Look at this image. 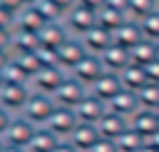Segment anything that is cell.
I'll return each mask as SVG.
<instances>
[{
	"mask_svg": "<svg viewBox=\"0 0 159 152\" xmlns=\"http://www.w3.org/2000/svg\"><path fill=\"white\" fill-rule=\"evenodd\" d=\"M57 107V102L52 100V95H45V92H30V97H27V102H25V107L20 110V115L25 117V120H30L32 125H37V127H42L47 120H50V115H52V110Z\"/></svg>",
	"mask_w": 159,
	"mask_h": 152,
	"instance_id": "1",
	"label": "cell"
},
{
	"mask_svg": "<svg viewBox=\"0 0 159 152\" xmlns=\"http://www.w3.org/2000/svg\"><path fill=\"white\" fill-rule=\"evenodd\" d=\"M62 22L67 25V30L72 32V35H82V32H87L92 25H97V10H92V7H87V5H82V2H75L65 15H62Z\"/></svg>",
	"mask_w": 159,
	"mask_h": 152,
	"instance_id": "2",
	"label": "cell"
},
{
	"mask_svg": "<svg viewBox=\"0 0 159 152\" xmlns=\"http://www.w3.org/2000/svg\"><path fill=\"white\" fill-rule=\"evenodd\" d=\"M65 77H67V70H65V67H60V65H42V67L30 77V90L52 95Z\"/></svg>",
	"mask_w": 159,
	"mask_h": 152,
	"instance_id": "3",
	"label": "cell"
},
{
	"mask_svg": "<svg viewBox=\"0 0 159 152\" xmlns=\"http://www.w3.org/2000/svg\"><path fill=\"white\" fill-rule=\"evenodd\" d=\"M35 130H37V125H32L30 120H25L22 115H15V117L10 120L5 135H2V142L10 145V147H20V150H25V147L30 145Z\"/></svg>",
	"mask_w": 159,
	"mask_h": 152,
	"instance_id": "4",
	"label": "cell"
},
{
	"mask_svg": "<svg viewBox=\"0 0 159 152\" xmlns=\"http://www.w3.org/2000/svg\"><path fill=\"white\" fill-rule=\"evenodd\" d=\"M87 92H89V90H87L80 80H75V77L67 72V77H65V80L60 82V87L52 92V100H55L60 107H75Z\"/></svg>",
	"mask_w": 159,
	"mask_h": 152,
	"instance_id": "5",
	"label": "cell"
},
{
	"mask_svg": "<svg viewBox=\"0 0 159 152\" xmlns=\"http://www.w3.org/2000/svg\"><path fill=\"white\" fill-rule=\"evenodd\" d=\"M42 127H47L52 135H57L60 140H67L70 137V132L77 127V117H75V110L72 107H55L52 110V115H50V120L42 125Z\"/></svg>",
	"mask_w": 159,
	"mask_h": 152,
	"instance_id": "6",
	"label": "cell"
},
{
	"mask_svg": "<svg viewBox=\"0 0 159 152\" xmlns=\"http://www.w3.org/2000/svg\"><path fill=\"white\" fill-rule=\"evenodd\" d=\"M55 52H57V65H60V67H65L67 72H70V70H72V67H75L84 55H89V52H87V47H84V42H82L77 35H70V37H67V40H65Z\"/></svg>",
	"mask_w": 159,
	"mask_h": 152,
	"instance_id": "7",
	"label": "cell"
},
{
	"mask_svg": "<svg viewBox=\"0 0 159 152\" xmlns=\"http://www.w3.org/2000/svg\"><path fill=\"white\" fill-rule=\"evenodd\" d=\"M102 72H107V70H104V65H102L99 55H92V52H89V55H84V57H82V60L70 70V75H72L75 80H80L87 90L92 87V82H94Z\"/></svg>",
	"mask_w": 159,
	"mask_h": 152,
	"instance_id": "8",
	"label": "cell"
},
{
	"mask_svg": "<svg viewBox=\"0 0 159 152\" xmlns=\"http://www.w3.org/2000/svg\"><path fill=\"white\" fill-rule=\"evenodd\" d=\"M75 117H77V122H84V125H97L99 120H102V115L107 112V105L99 100V97H94L92 92H87L75 107Z\"/></svg>",
	"mask_w": 159,
	"mask_h": 152,
	"instance_id": "9",
	"label": "cell"
},
{
	"mask_svg": "<svg viewBox=\"0 0 159 152\" xmlns=\"http://www.w3.org/2000/svg\"><path fill=\"white\" fill-rule=\"evenodd\" d=\"M30 92V85H0V107H5L12 115H20Z\"/></svg>",
	"mask_w": 159,
	"mask_h": 152,
	"instance_id": "10",
	"label": "cell"
},
{
	"mask_svg": "<svg viewBox=\"0 0 159 152\" xmlns=\"http://www.w3.org/2000/svg\"><path fill=\"white\" fill-rule=\"evenodd\" d=\"M97 130H99V137H104V140H117L119 135H124L127 130H129V117H124V115H117V112H112V110H107L104 115H102V120L97 122Z\"/></svg>",
	"mask_w": 159,
	"mask_h": 152,
	"instance_id": "11",
	"label": "cell"
},
{
	"mask_svg": "<svg viewBox=\"0 0 159 152\" xmlns=\"http://www.w3.org/2000/svg\"><path fill=\"white\" fill-rule=\"evenodd\" d=\"M119 90H122V80H119V75H117V72H109V70H107V72H102V75L92 82V87H89V92H92L94 97H99L104 105H107V102H109Z\"/></svg>",
	"mask_w": 159,
	"mask_h": 152,
	"instance_id": "12",
	"label": "cell"
},
{
	"mask_svg": "<svg viewBox=\"0 0 159 152\" xmlns=\"http://www.w3.org/2000/svg\"><path fill=\"white\" fill-rule=\"evenodd\" d=\"M72 32L67 30V25L62 22V20H52V22H45L42 25V30L37 32V37H40V45H45V47H52V50H57L67 37H70Z\"/></svg>",
	"mask_w": 159,
	"mask_h": 152,
	"instance_id": "13",
	"label": "cell"
},
{
	"mask_svg": "<svg viewBox=\"0 0 159 152\" xmlns=\"http://www.w3.org/2000/svg\"><path fill=\"white\" fill-rule=\"evenodd\" d=\"M139 40H144V32H142V27H139L137 20H129L127 17L117 30H112V42H117V45H122L127 50H132Z\"/></svg>",
	"mask_w": 159,
	"mask_h": 152,
	"instance_id": "14",
	"label": "cell"
},
{
	"mask_svg": "<svg viewBox=\"0 0 159 152\" xmlns=\"http://www.w3.org/2000/svg\"><path fill=\"white\" fill-rule=\"evenodd\" d=\"M80 40L84 42L87 52L99 55V52H104V50L112 45V32H109V30H104V27H99V25H92L87 32H82V35H80Z\"/></svg>",
	"mask_w": 159,
	"mask_h": 152,
	"instance_id": "15",
	"label": "cell"
},
{
	"mask_svg": "<svg viewBox=\"0 0 159 152\" xmlns=\"http://www.w3.org/2000/svg\"><path fill=\"white\" fill-rule=\"evenodd\" d=\"M99 60H102L104 70H109V72H122L132 62L129 60V50L122 47V45H117V42H112L104 52H99Z\"/></svg>",
	"mask_w": 159,
	"mask_h": 152,
	"instance_id": "16",
	"label": "cell"
},
{
	"mask_svg": "<svg viewBox=\"0 0 159 152\" xmlns=\"http://www.w3.org/2000/svg\"><path fill=\"white\" fill-rule=\"evenodd\" d=\"M97 140H99L97 125H84V122H77V127H75V130L70 132V137H67V142H70L72 147H77L80 152H87Z\"/></svg>",
	"mask_w": 159,
	"mask_h": 152,
	"instance_id": "17",
	"label": "cell"
},
{
	"mask_svg": "<svg viewBox=\"0 0 159 152\" xmlns=\"http://www.w3.org/2000/svg\"><path fill=\"white\" fill-rule=\"evenodd\" d=\"M107 110L117 112V115H124V117H132L137 110H139V100H137V92L132 90H119L109 102H107Z\"/></svg>",
	"mask_w": 159,
	"mask_h": 152,
	"instance_id": "18",
	"label": "cell"
},
{
	"mask_svg": "<svg viewBox=\"0 0 159 152\" xmlns=\"http://www.w3.org/2000/svg\"><path fill=\"white\" fill-rule=\"evenodd\" d=\"M129 127H132L134 132H139V135L147 140L152 132L159 130V120H157L154 110H144V107H139V110L129 117Z\"/></svg>",
	"mask_w": 159,
	"mask_h": 152,
	"instance_id": "19",
	"label": "cell"
},
{
	"mask_svg": "<svg viewBox=\"0 0 159 152\" xmlns=\"http://www.w3.org/2000/svg\"><path fill=\"white\" fill-rule=\"evenodd\" d=\"M119 75V80H122V87L124 90H132V92H137V90H142L149 80H147V70L142 67V65H137V62H129L122 72H117Z\"/></svg>",
	"mask_w": 159,
	"mask_h": 152,
	"instance_id": "20",
	"label": "cell"
},
{
	"mask_svg": "<svg viewBox=\"0 0 159 152\" xmlns=\"http://www.w3.org/2000/svg\"><path fill=\"white\" fill-rule=\"evenodd\" d=\"M57 142H60L57 135H52L47 127H37L32 140H30V145L25 147V152H52L57 147Z\"/></svg>",
	"mask_w": 159,
	"mask_h": 152,
	"instance_id": "21",
	"label": "cell"
},
{
	"mask_svg": "<svg viewBox=\"0 0 159 152\" xmlns=\"http://www.w3.org/2000/svg\"><path fill=\"white\" fill-rule=\"evenodd\" d=\"M159 57V50H157V45H154V40H139L132 50H129V60L132 62H137V65H142V67H147L152 60H157Z\"/></svg>",
	"mask_w": 159,
	"mask_h": 152,
	"instance_id": "22",
	"label": "cell"
},
{
	"mask_svg": "<svg viewBox=\"0 0 159 152\" xmlns=\"http://www.w3.org/2000/svg\"><path fill=\"white\" fill-rule=\"evenodd\" d=\"M124 20H127V12H122V10H114V7H107V5H102L97 10V25L104 27V30H109V32L117 30Z\"/></svg>",
	"mask_w": 159,
	"mask_h": 152,
	"instance_id": "23",
	"label": "cell"
},
{
	"mask_svg": "<svg viewBox=\"0 0 159 152\" xmlns=\"http://www.w3.org/2000/svg\"><path fill=\"white\" fill-rule=\"evenodd\" d=\"M0 80H2V85H30V75L22 67H17L10 57L0 70Z\"/></svg>",
	"mask_w": 159,
	"mask_h": 152,
	"instance_id": "24",
	"label": "cell"
},
{
	"mask_svg": "<svg viewBox=\"0 0 159 152\" xmlns=\"http://www.w3.org/2000/svg\"><path fill=\"white\" fill-rule=\"evenodd\" d=\"M144 142H147V140L129 127L124 135H119V137L114 140V147H117V152H139V150L144 147Z\"/></svg>",
	"mask_w": 159,
	"mask_h": 152,
	"instance_id": "25",
	"label": "cell"
},
{
	"mask_svg": "<svg viewBox=\"0 0 159 152\" xmlns=\"http://www.w3.org/2000/svg\"><path fill=\"white\" fill-rule=\"evenodd\" d=\"M137 100H139V107H144V110L159 107V85L157 82H147L142 90H137Z\"/></svg>",
	"mask_w": 159,
	"mask_h": 152,
	"instance_id": "26",
	"label": "cell"
},
{
	"mask_svg": "<svg viewBox=\"0 0 159 152\" xmlns=\"http://www.w3.org/2000/svg\"><path fill=\"white\" fill-rule=\"evenodd\" d=\"M154 7H159L157 0H127V17L129 20H142L144 15H149Z\"/></svg>",
	"mask_w": 159,
	"mask_h": 152,
	"instance_id": "27",
	"label": "cell"
},
{
	"mask_svg": "<svg viewBox=\"0 0 159 152\" xmlns=\"http://www.w3.org/2000/svg\"><path fill=\"white\" fill-rule=\"evenodd\" d=\"M139 27H142L147 40H157L159 37V7H154L149 15H144L139 20Z\"/></svg>",
	"mask_w": 159,
	"mask_h": 152,
	"instance_id": "28",
	"label": "cell"
},
{
	"mask_svg": "<svg viewBox=\"0 0 159 152\" xmlns=\"http://www.w3.org/2000/svg\"><path fill=\"white\" fill-rule=\"evenodd\" d=\"M87 152H117V147H114V142L112 140H104V137H99Z\"/></svg>",
	"mask_w": 159,
	"mask_h": 152,
	"instance_id": "29",
	"label": "cell"
},
{
	"mask_svg": "<svg viewBox=\"0 0 159 152\" xmlns=\"http://www.w3.org/2000/svg\"><path fill=\"white\" fill-rule=\"evenodd\" d=\"M144 70H147V80L159 85V57H157V60H152V62H149Z\"/></svg>",
	"mask_w": 159,
	"mask_h": 152,
	"instance_id": "30",
	"label": "cell"
},
{
	"mask_svg": "<svg viewBox=\"0 0 159 152\" xmlns=\"http://www.w3.org/2000/svg\"><path fill=\"white\" fill-rule=\"evenodd\" d=\"M0 7L7 10L10 15H15L20 7H25V2H22V0H0Z\"/></svg>",
	"mask_w": 159,
	"mask_h": 152,
	"instance_id": "31",
	"label": "cell"
},
{
	"mask_svg": "<svg viewBox=\"0 0 159 152\" xmlns=\"http://www.w3.org/2000/svg\"><path fill=\"white\" fill-rule=\"evenodd\" d=\"M12 117H15L12 112H7L5 107H0V140H2V135H5V130H7V125H10Z\"/></svg>",
	"mask_w": 159,
	"mask_h": 152,
	"instance_id": "32",
	"label": "cell"
},
{
	"mask_svg": "<svg viewBox=\"0 0 159 152\" xmlns=\"http://www.w3.org/2000/svg\"><path fill=\"white\" fill-rule=\"evenodd\" d=\"M50 2H52V5H55V7H57L62 15H65V12H67V10H70V7H72L77 0H50Z\"/></svg>",
	"mask_w": 159,
	"mask_h": 152,
	"instance_id": "33",
	"label": "cell"
},
{
	"mask_svg": "<svg viewBox=\"0 0 159 152\" xmlns=\"http://www.w3.org/2000/svg\"><path fill=\"white\" fill-rule=\"evenodd\" d=\"M52 152H80V150H77V147H72L67 140H60V142H57V147H55Z\"/></svg>",
	"mask_w": 159,
	"mask_h": 152,
	"instance_id": "34",
	"label": "cell"
},
{
	"mask_svg": "<svg viewBox=\"0 0 159 152\" xmlns=\"http://www.w3.org/2000/svg\"><path fill=\"white\" fill-rule=\"evenodd\" d=\"M104 5H107V7H114V10L127 12V0H104Z\"/></svg>",
	"mask_w": 159,
	"mask_h": 152,
	"instance_id": "35",
	"label": "cell"
},
{
	"mask_svg": "<svg viewBox=\"0 0 159 152\" xmlns=\"http://www.w3.org/2000/svg\"><path fill=\"white\" fill-rule=\"evenodd\" d=\"M77 2H82V5H87V7H92V10H99V7L104 5V0H77Z\"/></svg>",
	"mask_w": 159,
	"mask_h": 152,
	"instance_id": "36",
	"label": "cell"
},
{
	"mask_svg": "<svg viewBox=\"0 0 159 152\" xmlns=\"http://www.w3.org/2000/svg\"><path fill=\"white\" fill-rule=\"evenodd\" d=\"M139 152H159V147H154V145H149V142H144V147H142Z\"/></svg>",
	"mask_w": 159,
	"mask_h": 152,
	"instance_id": "37",
	"label": "cell"
},
{
	"mask_svg": "<svg viewBox=\"0 0 159 152\" xmlns=\"http://www.w3.org/2000/svg\"><path fill=\"white\" fill-rule=\"evenodd\" d=\"M2 152H25V150H20V147H10V145H5V147H2Z\"/></svg>",
	"mask_w": 159,
	"mask_h": 152,
	"instance_id": "38",
	"label": "cell"
},
{
	"mask_svg": "<svg viewBox=\"0 0 159 152\" xmlns=\"http://www.w3.org/2000/svg\"><path fill=\"white\" fill-rule=\"evenodd\" d=\"M154 115H157V120H159V107H154Z\"/></svg>",
	"mask_w": 159,
	"mask_h": 152,
	"instance_id": "39",
	"label": "cell"
},
{
	"mask_svg": "<svg viewBox=\"0 0 159 152\" xmlns=\"http://www.w3.org/2000/svg\"><path fill=\"white\" fill-rule=\"evenodd\" d=\"M22 2H25V5H30V2H35V0H22Z\"/></svg>",
	"mask_w": 159,
	"mask_h": 152,
	"instance_id": "40",
	"label": "cell"
},
{
	"mask_svg": "<svg viewBox=\"0 0 159 152\" xmlns=\"http://www.w3.org/2000/svg\"><path fill=\"white\" fill-rule=\"evenodd\" d=\"M154 45H157V50H159V37H157V40H154Z\"/></svg>",
	"mask_w": 159,
	"mask_h": 152,
	"instance_id": "41",
	"label": "cell"
},
{
	"mask_svg": "<svg viewBox=\"0 0 159 152\" xmlns=\"http://www.w3.org/2000/svg\"><path fill=\"white\" fill-rule=\"evenodd\" d=\"M2 147H5V142H2V140H0V152H2Z\"/></svg>",
	"mask_w": 159,
	"mask_h": 152,
	"instance_id": "42",
	"label": "cell"
},
{
	"mask_svg": "<svg viewBox=\"0 0 159 152\" xmlns=\"http://www.w3.org/2000/svg\"><path fill=\"white\" fill-rule=\"evenodd\" d=\"M157 2H159V0H157Z\"/></svg>",
	"mask_w": 159,
	"mask_h": 152,
	"instance_id": "43",
	"label": "cell"
}]
</instances>
